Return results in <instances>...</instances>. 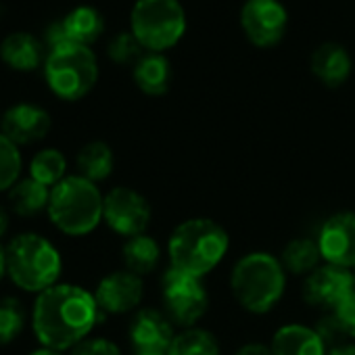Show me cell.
<instances>
[{"mask_svg": "<svg viewBox=\"0 0 355 355\" xmlns=\"http://www.w3.org/2000/svg\"><path fill=\"white\" fill-rule=\"evenodd\" d=\"M94 293L73 282H59L36 295L32 305V330L40 347L55 351H71L86 340L103 322Z\"/></svg>", "mask_w": 355, "mask_h": 355, "instance_id": "6da1fadb", "label": "cell"}, {"mask_svg": "<svg viewBox=\"0 0 355 355\" xmlns=\"http://www.w3.org/2000/svg\"><path fill=\"white\" fill-rule=\"evenodd\" d=\"M230 234L211 218H189L178 224L167 239L169 268L195 276H209L228 255Z\"/></svg>", "mask_w": 355, "mask_h": 355, "instance_id": "7a4b0ae2", "label": "cell"}, {"mask_svg": "<svg viewBox=\"0 0 355 355\" xmlns=\"http://www.w3.org/2000/svg\"><path fill=\"white\" fill-rule=\"evenodd\" d=\"M286 280L288 274L280 257L268 251H249L234 261L228 284L241 309L253 315H266L284 299Z\"/></svg>", "mask_w": 355, "mask_h": 355, "instance_id": "3957f363", "label": "cell"}, {"mask_svg": "<svg viewBox=\"0 0 355 355\" xmlns=\"http://www.w3.org/2000/svg\"><path fill=\"white\" fill-rule=\"evenodd\" d=\"M103 203L105 195L98 184L86 180L80 173H69L51 189L46 216L61 234L82 239L103 224Z\"/></svg>", "mask_w": 355, "mask_h": 355, "instance_id": "277c9868", "label": "cell"}, {"mask_svg": "<svg viewBox=\"0 0 355 355\" xmlns=\"http://www.w3.org/2000/svg\"><path fill=\"white\" fill-rule=\"evenodd\" d=\"M63 257L53 241L21 232L7 245V278L24 293L40 295L61 282Z\"/></svg>", "mask_w": 355, "mask_h": 355, "instance_id": "5b68a950", "label": "cell"}, {"mask_svg": "<svg viewBox=\"0 0 355 355\" xmlns=\"http://www.w3.org/2000/svg\"><path fill=\"white\" fill-rule=\"evenodd\" d=\"M44 80L51 92L67 103L82 101L98 82V61L90 46L65 42L49 51Z\"/></svg>", "mask_w": 355, "mask_h": 355, "instance_id": "8992f818", "label": "cell"}, {"mask_svg": "<svg viewBox=\"0 0 355 355\" xmlns=\"http://www.w3.org/2000/svg\"><path fill=\"white\" fill-rule=\"evenodd\" d=\"M130 32L146 53H165L187 34V13L180 0H136Z\"/></svg>", "mask_w": 355, "mask_h": 355, "instance_id": "52a82bcc", "label": "cell"}, {"mask_svg": "<svg viewBox=\"0 0 355 355\" xmlns=\"http://www.w3.org/2000/svg\"><path fill=\"white\" fill-rule=\"evenodd\" d=\"M161 309L175 328L199 326L209 309V293L203 280L167 266L161 276Z\"/></svg>", "mask_w": 355, "mask_h": 355, "instance_id": "ba28073f", "label": "cell"}, {"mask_svg": "<svg viewBox=\"0 0 355 355\" xmlns=\"http://www.w3.org/2000/svg\"><path fill=\"white\" fill-rule=\"evenodd\" d=\"M153 220V207L148 199L130 187H115L105 193L103 224L121 239L144 234Z\"/></svg>", "mask_w": 355, "mask_h": 355, "instance_id": "9c48e42d", "label": "cell"}, {"mask_svg": "<svg viewBox=\"0 0 355 355\" xmlns=\"http://www.w3.org/2000/svg\"><path fill=\"white\" fill-rule=\"evenodd\" d=\"M353 293H355V274L351 270L336 268L330 263H322L318 270L305 276L301 284L303 301L322 313L334 311Z\"/></svg>", "mask_w": 355, "mask_h": 355, "instance_id": "30bf717a", "label": "cell"}, {"mask_svg": "<svg viewBox=\"0 0 355 355\" xmlns=\"http://www.w3.org/2000/svg\"><path fill=\"white\" fill-rule=\"evenodd\" d=\"M241 28L253 46L272 49L286 34V7L280 0H247L241 9Z\"/></svg>", "mask_w": 355, "mask_h": 355, "instance_id": "8fae6325", "label": "cell"}, {"mask_svg": "<svg viewBox=\"0 0 355 355\" xmlns=\"http://www.w3.org/2000/svg\"><path fill=\"white\" fill-rule=\"evenodd\" d=\"M175 332V324L157 307H140L128 324V340L136 355H167Z\"/></svg>", "mask_w": 355, "mask_h": 355, "instance_id": "7c38bea8", "label": "cell"}, {"mask_svg": "<svg viewBox=\"0 0 355 355\" xmlns=\"http://www.w3.org/2000/svg\"><path fill=\"white\" fill-rule=\"evenodd\" d=\"M318 247L322 261L355 270V211H336L328 216L318 230Z\"/></svg>", "mask_w": 355, "mask_h": 355, "instance_id": "4fadbf2b", "label": "cell"}, {"mask_svg": "<svg viewBox=\"0 0 355 355\" xmlns=\"http://www.w3.org/2000/svg\"><path fill=\"white\" fill-rule=\"evenodd\" d=\"M94 299L105 315H125L140 309L144 299V278L130 270H113L105 274L96 288Z\"/></svg>", "mask_w": 355, "mask_h": 355, "instance_id": "5bb4252c", "label": "cell"}, {"mask_svg": "<svg viewBox=\"0 0 355 355\" xmlns=\"http://www.w3.org/2000/svg\"><path fill=\"white\" fill-rule=\"evenodd\" d=\"M53 128L51 113L36 103H17L0 117V132L17 146H28L44 140Z\"/></svg>", "mask_w": 355, "mask_h": 355, "instance_id": "9a60e30c", "label": "cell"}, {"mask_svg": "<svg viewBox=\"0 0 355 355\" xmlns=\"http://www.w3.org/2000/svg\"><path fill=\"white\" fill-rule=\"evenodd\" d=\"M272 355H328V345L313 326L288 322L274 330L270 340Z\"/></svg>", "mask_w": 355, "mask_h": 355, "instance_id": "2e32d148", "label": "cell"}, {"mask_svg": "<svg viewBox=\"0 0 355 355\" xmlns=\"http://www.w3.org/2000/svg\"><path fill=\"white\" fill-rule=\"evenodd\" d=\"M309 67L318 82H322L328 88H338L349 80L353 61L347 49L340 46L338 42H324L311 53Z\"/></svg>", "mask_w": 355, "mask_h": 355, "instance_id": "e0dca14e", "label": "cell"}, {"mask_svg": "<svg viewBox=\"0 0 355 355\" xmlns=\"http://www.w3.org/2000/svg\"><path fill=\"white\" fill-rule=\"evenodd\" d=\"M0 59L15 71H34L46 61L44 44L28 32L9 34L0 44Z\"/></svg>", "mask_w": 355, "mask_h": 355, "instance_id": "ac0fdd59", "label": "cell"}, {"mask_svg": "<svg viewBox=\"0 0 355 355\" xmlns=\"http://www.w3.org/2000/svg\"><path fill=\"white\" fill-rule=\"evenodd\" d=\"M134 84L146 96H163L171 86V63L161 53H146L134 65Z\"/></svg>", "mask_w": 355, "mask_h": 355, "instance_id": "d6986e66", "label": "cell"}, {"mask_svg": "<svg viewBox=\"0 0 355 355\" xmlns=\"http://www.w3.org/2000/svg\"><path fill=\"white\" fill-rule=\"evenodd\" d=\"M161 245L155 236H150L148 232L125 239L123 247H121V259H123V268L130 270L132 274L146 278L150 276L161 261Z\"/></svg>", "mask_w": 355, "mask_h": 355, "instance_id": "ffe728a7", "label": "cell"}, {"mask_svg": "<svg viewBox=\"0 0 355 355\" xmlns=\"http://www.w3.org/2000/svg\"><path fill=\"white\" fill-rule=\"evenodd\" d=\"M76 167H78V173L84 175L86 180L94 184L105 182L115 169L113 148L103 140L86 142L76 155Z\"/></svg>", "mask_w": 355, "mask_h": 355, "instance_id": "44dd1931", "label": "cell"}, {"mask_svg": "<svg viewBox=\"0 0 355 355\" xmlns=\"http://www.w3.org/2000/svg\"><path fill=\"white\" fill-rule=\"evenodd\" d=\"M61 26H63L67 42L90 46L92 42H96L101 38V34L105 30V19L98 13V9L80 5L63 17Z\"/></svg>", "mask_w": 355, "mask_h": 355, "instance_id": "7402d4cb", "label": "cell"}, {"mask_svg": "<svg viewBox=\"0 0 355 355\" xmlns=\"http://www.w3.org/2000/svg\"><path fill=\"white\" fill-rule=\"evenodd\" d=\"M9 207L19 218H34L49 209L51 189L36 182L34 178H21V180L7 193Z\"/></svg>", "mask_w": 355, "mask_h": 355, "instance_id": "603a6c76", "label": "cell"}, {"mask_svg": "<svg viewBox=\"0 0 355 355\" xmlns=\"http://www.w3.org/2000/svg\"><path fill=\"white\" fill-rule=\"evenodd\" d=\"M280 263L284 266L286 274L301 276V278L309 276L313 270L322 266V253L318 241L309 236L291 239L280 253Z\"/></svg>", "mask_w": 355, "mask_h": 355, "instance_id": "cb8c5ba5", "label": "cell"}, {"mask_svg": "<svg viewBox=\"0 0 355 355\" xmlns=\"http://www.w3.org/2000/svg\"><path fill=\"white\" fill-rule=\"evenodd\" d=\"M167 355H222V343L203 326L180 328L167 349Z\"/></svg>", "mask_w": 355, "mask_h": 355, "instance_id": "d4e9b609", "label": "cell"}, {"mask_svg": "<svg viewBox=\"0 0 355 355\" xmlns=\"http://www.w3.org/2000/svg\"><path fill=\"white\" fill-rule=\"evenodd\" d=\"M30 178H34L36 182L53 189L61 180L69 175L67 173V157L59 148H40L32 159H30Z\"/></svg>", "mask_w": 355, "mask_h": 355, "instance_id": "484cf974", "label": "cell"}, {"mask_svg": "<svg viewBox=\"0 0 355 355\" xmlns=\"http://www.w3.org/2000/svg\"><path fill=\"white\" fill-rule=\"evenodd\" d=\"M28 313L17 297H0V347L11 345L26 330Z\"/></svg>", "mask_w": 355, "mask_h": 355, "instance_id": "4316f807", "label": "cell"}, {"mask_svg": "<svg viewBox=\"0 0 355 355\" xmlns=\"http://www.w3.org/2000/svg\"><path fill=\"white\" fill-rule=\"evenodd\" d=\"M24 171L21 146L0 132V193H9L19 180Z\"/></svg>", "mask_w": 355, "mask_h": 355, "instance_id": "83f0119b", "label": "cell"}, {"mask_svg": "<svg viewBox=\"0 0 355 355\" xmlns=\"http://www.w3.org/2000/svg\"><path fill=\"white\" fill-rule=\"evenodd\" d=\"M107 55L113 63L117 65H136L142 55H144V49L140 46V42L134 38L132 32H123V34H117L109 46H107Z\"/></svg>", "mask_w": 355, "mask_h": 355, "instance_id": "f1b7e54d", "label": "cell"}, {"mask_svg": "<svg viewBox=\"0 0 355 355\" xmlns=\"http://www.w3.org/2000/svg\"><path fill=\"white\" fill-rule=\"evenodd\" d=\"M311 326L318 330V334L328 345V349L347 343V336H345V332H343V328H340V324H338V320L334 318L332 311H326V313L318 315V320Z\"/></svg>", "mask_w": 355, "mask_h": 355, "instance_id": "f546056e", "label": "cell"}, {"mask_svg": "<svg viewBox=\"0 0 355 355\" xmlns=\"http://www.w3.org/2000/svg\"><path fill=\"white\" fill-rule=\"evenodd\" d=\"M69 355H123L119 345L105 336H88L78 347L69 351Z\"/></svg>", "mask_w": 355, "mask_h": 355, "instance_id": "4dcf8cb0", "label": "cell"}, {"mask_svg": "<svg viewBox=\"0 0 355 355\" xmlns=\"http://www.w3.org/2000/svg\"><path fill=\"white\" fill-rule=\"evenodd\" d=\"M332 313L338 320L347 340H355V293L349 299H345Z\"/></svg>", "mask_w": 355, "mask_h": 355, "instance_id": "1f68e13d", "label": "cell"}, {"mask_svg": "<svg viewBox=\"0 0 355 355\" xmlns=\"http://www.w3.org/2000/svg\"><path fill=\"white\" fill-rule=\"evenodd\" d=\"M234 355H272V349L263 343H245L234 351Z\"/></svg>", "mask_w": 355, "mask_h": 355, "instance_id": "d6a6232c", "label": "cell"}, {"mask_svg": "<svg viewBox=\"0 0 355 355\" xmlns=\"http://www.w3.org/2000/svg\"><path fill=\"white\" fill-rule=\"evenodd\" d=\"M328 355H355V340H347L343 345L328 349Z\"/></svg>", "mask_w": 355, "mask_h": 355, "instance_id": "836d02e7", "label": "cell"}, {"mask_svg": "<svg viewBox=\"0 0 355 355\" xmlns=\"http://www.w3.org/2000/svg\"><path fill=\"white\" fill-rule=\"evenodd\" d=\"M9 228H11V216L3 205H0V239L7 236Z\"/></svg>", "mask_w": 355, "mask_h": 355, "instance_id": "e575fe53", "label": "cell"}, {"mask_svg": "<svg viewBox=\"0 0 355 355\" xmlns=\"http://www.w3.org/2000/svg\"><path fill=\"white\" fill-rule=\"evenodd\" d=\"M7 278V245L0 243V282Z\"/></svg>", "mask_w": 355, "mask_h": 355, "instance_id": "d590c367", "label": "cell"}, {"mask_svg": "<svg viewBox=\"0 0 355 355\" xmlns=\"http://www.w3.org/2000/svg\"><path fill=\"white\" fill-rule=\"evenodd\" d=\"M30 355H65V353L55 351V349H49V347H38V349H34Z\"/></svg>", "mask_w": 355, "mask_h": 355, "instance_id": "8d00e7d4", "label": "cell"}, {"mask_svg": "<svg viewBox=\"0 0 355 355\" xmlns=\"http://www.w3.org/2000/svg\"><path fill=\"white\" fill-rule=\"evenodd\" d=\"M353 274H355V270H353Z\"/></svg>", "mask_w": 355, "mask_h": 355, "instance_id": "74e56055", "label": "cell"}, {"mask_svg": "<svg viewBox=\"0 0 355 355\" xmlns=\"http://www.w3.org/2000/svg\"><path fill=\"white\" fill-rule=\"evenodd\" d=\"M134 355H136V353H134Z\"/></svg>", "mask_w": 355, "mask_h": 355, "instance_id": "f35d334b", "label": "cell"}]
</instances>
